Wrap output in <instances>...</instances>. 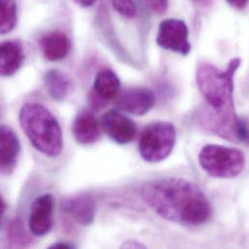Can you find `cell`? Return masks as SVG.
<instances>
[{
    "instance_id": "8fae6325",
    "label": "cell",
    "mask_w": 249,
    "mask_h": 249,
    "mask_svg": "<svg viewBox=\"0 0 249 249\" xmlns=\"http://www.w3.org/2000/svg\"><path fill=\"white\" fill-rule=\"evenodd\" d=\"M61 209L82 226H89L94 221L95 203L89 194H80L64 200Z\"/></svg>"
},
{
    "instance_id": "8992f818",
    "label": "cell",
    "mask_w": 249,
    "mask_h": 249,
    "mask_svg": "<svg viewBox=\"0 0 249 249\" xmlns=\"http://www.w3.org/2000/svg\"><path fill=\"white\" fill-rule=\"evenodd\" d=\"M188 38L189 29L183 20L166 18L159 25L156 43L162 49L187 55L191 51V44Z\"/></svg>"
},
{
    "instance_id": "7c38bea8",
    "label": "cell",
    "mask_w": 249,
    "mask_h": 249,
    "mask_svg": "<svg viewBox=\"0 0 249 249\" xmlns=\"http://www.w3.org/2000/svg\"><path fill=\"white\" fill-rule=\"evenodd\" d=\"M73 135L77 142L91 144L96 142L101 135V124L89 111H83L75 119Z\"/></svg>"
},
{
    "instance_id": "ac0fdd59",
    "label": "cell",
    "mask_w": 249,
    "mask_h": 249,
    "mask_svg": "<svg viewBox=\"0 0 249 249\" xmlns=\"http://www.w3.org/2000/svg\"><path fill=\"white\" fill-rule=\"evenodd\" d=\"M114 9L126 18L137 17L138 9L134 0H112Z\"/></svg>"
},
{
    "instance_id": "4fadbf2b",
    "label": "cell",
    "mask_w": 249,
    "mask_h": 249,
    "mask_svg": "<svg viewBox=\"0 0 249 249\" xmlns=\"http://www.w3.org/2000/svg\"><path fill=\"white\" fill-rule=\"evenodd\" d=\"M24 60L22 46L18 41L0 43V77H11L21 67Z\"/></svg>"
},
{
    "instance_id": "cb8c5ba5",
    "label": "cell",
    "mask_w": 249,
    "mask_h": 249,
    "mask_svg": "<svg viewBox=\"0 0 249 249\" xmlns=\"http://www.w3.org/2000/svg\"><path fill=\"white\" fill-rule=\"evenodd\" d=\"M75 247L71 244H67V243H57V244H53V246H51L49 249H74Z\"/></svg>"
},
{
    "instance_id": "e0dca14e",
    "label": "cell",
    "mask_w": 249,
    "mask_h": 249,
    "mask_svg": "<svg viewBox=\"0 0 249 249\" xmlns=\"http://www.w3.org/2000/svg\"><path fill=\"white\" fill-rule=\"evenodd\" d=\"M17 24L15 0H0V35L11 32Z\"/></svg>"
},
{
    "instance_id": "5b68a950",
    "label": "cell",
    "mask_w": 249,
    "mask_h": 249,
    "mask_svg": "<svg viewBox=\"0 0 249 249\" xmlns=\"http://www.w3.org/2000/svg\"><path fill=\"white\" fill-rule=\"evenodd\" d=\"M177 142V130L168 122H155L147 125L139 141L141 157L148 163H159L168 158Z\"/></svg>"
},
{
    "instance_id": "ffe728a7",
    "label": "cell",
    "mask_w": 249,
    "mask_h": 249,
    "mask_svg": "<svg viewBox=\"0 0 249 249\" xmlns=\"http://www.w3.org/2000/svg\"><path fill=\"white\" fill-rule=\"evenodd\" d=\"M89 104L93 111H100L107 107L109 105V102L105 101L100 96H98L93 90H91L89 94Z\"/></svg>"
},
{
    "instance_id": "7a4b0ae2",
    "label": "cell",
    "mask_w": 249,
    "mask_h": 249,
    "mask_svg": "<svg viewBox=\"0 0 249 249\" xmlns=\"http://www.w3.org/2000/svg\"><path fill=\"white\" fill-rule=\"evenodd\" d=\"M144 203L161 218L187 227H199L212 217L210 200L198 185L181 178L152 180L142 188Z\"/></svg>"
},
{
    "instance_id": "484cf974",
    "label": "cell",
    "mask_w": 249,
    "mask_h": 249,
    "mask_svg": "<svg viewBox=\"0 0 249 249\" xmlns=\"http://www.w3.org/2000/svg\"><path fill=\"white\" fill-rule=\"evenodd\" d=\"M6 209H7L6 202L4 201V199L2 198V196L0 195V225H1V221H2L3 215H4L5 212H6Z\"/></svg>"
},
{
    "instance_id": "7402d4cb",
    "label": "cell",
    "mask_w": 249,
    "mask_h": 249,
    "mask_svg": "<svg viewBox=\"0 0 249 249\" xmlns=\"http://www.w3.org/2000/svg\"><path fill=\"white\" fill-rule=\"evenodd\" d=\"M122 248L123 249H145V247L142 244H141L140 242L135 241V240L126 241L123 244Z\"/></svg>"
},
{
    "instance_id": "3957f363",
    "label": "cell",
    "mask_w": 249,
    "mask_h": 249,
    "mask_svg": "<svg viewBox=\"0 0 249 249\" xmlns=\"http://www.w3.org/2000/svg\"><path fill=\"white\" fill-rule=\"evenodd\" d=\"M19 125L33 147L47 157H57L63 148L59 123L44 105L26 103L19 111Z\"/></svg>"
},
{
    "instance_id": "9a60e30c",
    "label": "cell",
    "mask_w": 249,
    "mask_h": 249,
    "mask_svg": "<svg viewBox=\"0 0 249 249\" xmlns=\"http://www.w3.org/2000/svg\"><path fill=\"white\" fill-rule=\"evenodd\" d=\"M121 89V81L118 75L111 69L105 68L98 72L93 84V90L98 96L109 102L115 99Z\"/></svg>"
},
{
    "instance_id": "6da1fadb",
    "label": "cell",
    "mask_w": 249,
    "mask_h": 249,
    "mask_svg": "<svg viewBox=\"0 0 249 249\" xmlns=\"http://www.w3.org/2000/svg\"><path fill=\"white\" fill-rule=\"evenodd\" d=\"M241 64L240 58H233L227 69L221 71L213 64L201 63L196 73L199 90L210 109L201 115V125L211 133L233 142L249 139L248 125L237 116L233 98L234 77Z\"/></svg>"
},
{
    "instance_id": "52a82bcc",
    "label": "cell",
    "mask_w": 249,
    "mask_h": 249,
    "mask_svg": "<svg viewBox=\"0 0 249 249\" xmlns=\"http://www.w3.org/2000/svg\"><path fill=\"white\" fill-rule=\"evenodd\" d=\"M115 99V105L119 110L139 117L150 112L156 104L153 91L145 88L126 89Z\"/></svg>"
},
{
    "instance_id": "5bb4252c",
    "label": "cell",
    "mask_w": 249,
    "mask_h": 249,
    "mask_svg": "<svg viewBox=\"0 0 249 249\" xmlns=\"http://www.w3.org/2000/svg\"><path fill=\"white\" fill-rule=\"evenodd\" d=\"M40 47L46 59L60 61L69 54L71 43L68 36L63 32L53 31L41 38Z\"/></svg>"
},
{
    "instance_id": "d4e9b609",
    "label": "cell",
    "mask_w": 249,
    "mask_h": 249,
    "mask_svg": "<svg viewBox=\"0 0 249 249\" xmlns=\"http://www.w3.org/2000/svg\"><path fill=\"white\" fill-rule=\"evenodd\" d=\"M78 5L84 7V8H88V7H90L92 6L96 0H74Z\"/></svg>"
},
{
    "instance_id": "d6986e66",
    "label": "cell",
    "mask_w": 249,
    "mask_h": 249,
    "mask_svg": "<svg viewBox=\"0 0 249 249\" xmlns=\"http://www.w3.org/2000/svg\"><path fill=\"white\" fill-rule=\"evenodd\" d=\"M10 234H11V239L13 242L16 243V241H17V244H18L20 246L25 245L24 240L27 239V237L24 234V231L22 230L21 224H18V222H15L14 224H12Z\"/></svg>"
},
{
    "instance_id": "9c48e42d",
    "label": "cell",
    "mask_w": 249,
    "mask_h": 249,
    "mask_svg": "<svg viewBox=\"0 0 249 249\" xmlns=\"http://www.w3.org/2000/svg\"><path fill=\"white\" fill-rule=\"evenodd\" d=\"M101 126L109 138L119 144L131 142L137 135L135 123L117 110L108 111L103 115Z\"/></svg>"
},
{
    "instance_id": "277c9868",
    "label": "cell",
    "mask_w": 249,
    "mask_h": 249,
    "mask_svg": "<svg viewBox=\"0 0 249 249\" xmlns=\"http://www.w3.org/2000/svg\"><path fill=\"white\" fill-rule=\"evenodd\" d=\"M198 159L201 168L215 178H237L246 167V155L242 150L220 144L205 145Z\"/></svg>"
},
{
    "instance_id": "44dd1931",
    "label": "cell",
    "mask_w": 249,
    "mask_h": 249,
    "mask_svg": "<svg viewBox=\"0 0 249 249\" xmlns=\"http://www.w3.org/2000/svg\"><path fill=\"white\" fill-rule=\"evenodd\" d=\"M150 10L158 15L166 13L169 7V0H144Z\"/></svg>"
},
{
    "instance_id": "2e32d148",
    "label": "cell",
    "mask_w": 249,
    "mask_h": 249,
    "mask_svg": "<svg viewBox=\"0 0 249 249\" xmlns=\"http://www.w3.org/2000/svg\"><path fill=\"white\" fill-rule=\"evenodd\" d=\"M44 81L48 93L55 101L65 100L71 91L69 78L58 70H49L45 75Z\"/></svg>"
},
{
    "instance_id": "4316f807",
    "label": "cell",
    "mask_w": 249,
    "mask_h": 249,
    "mask_svg": "<svg viewBox=\"0 0 249 249\" xmlns=\"http://www.w3.org/2000/svg\"><path fill=\"white\" fill-rule=\"evenodd\" d=\"M192 1H194L200 5H203V6H209V5H211L213 0H192Z\"/></svg>"
},
{
    "instance_id": "ba28073f",
    "label": "cell",
    "mask_w": 249,
    "mask_h": 249,
    "mask_svg": "<svg viewBox=\"0 0 249 249\" xmlns=\"http://www.w3.org/2000/svg\"><path fill=\"white\" fill-rule=\"evenodd\" d=\"M54 201L51 193H46L32 203L29 215V229L32 235L42 237L51 232L53 225Z\"/></svg>"
},
{
    "instance_id": "603a6c76",
    "label": "cell",
    "mask_w": 249,
    "mask_h": 249,
    "mask_svg": "<svg viewBox=\"0 0 249 249\" xmlns=\"http://www.w3.org/2000/svg\"><path fill=\"white\" fill-rule=\"evenodd\" d=\"M232 7L242 10L244 8H246V6L248 5L249 0H226Z\"/></svg>"
},
{
    "instance_id": "30bf717a",
    "label": "cell",
    "mask_w": 249,
    "mask_h": 249,
    "mask_svg": "<svg viewBox=\"0 0 249 249\" xmlns=\"http://www.w3.org/2000/svg\"><path fill=\"white\" fill-rule=\"evenodd\" d=\"M20 153V142L16 132L0 125V174H10L17 165Z\"/></svg>"
}]
</instances>
